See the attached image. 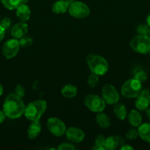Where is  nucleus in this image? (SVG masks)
Returning <instances> with one entry per match:
<instances>
[{"instance_id":"obj_19","label":"nucleus","mask_w":150,"mask_h":150,"mask_svg":"<svg viewBox=\"0 0 150 150\" xmlns=\"http://www.w3.org/2000/svg\"><path fill=\"white\" fill-rule=\"evenodd\" d=\"M114 114L119 120H124L127 117V111L126 106L122 103L117 102L114 104Z\"/></svg>"},{"instance_id":"obj_31","label":"nucleus","mask_w":150,"mask_h":150,"mask_svg":"<svg viewBox=\"0 0 150 150\" xmlns=\"http://www.w3.org/2000/svg\"><path fill=\"white\" fill-rule=\"evenodd\" d=\"M10 24H11V20H10V18L8 17H4V18L1 19V21H0V25H1L5 30L10 27Z\"/></svg>"},{"instance_id":"obj_22","label":"nucleus","mask_w":150,"mask_h":150,"mask_svg":"<svg viewBox=\"0 0 150 150\" xmlns=\"http://www.w3.org/2000/svg\"><path fill=\"white\" fill-rule=\"evenodd\" d=\"M96 122L101 128H108L111 124L110 117L104 113H99L96 115Z\"/></svg>"},{"instance_id":"obj_4","label":"nucleus","mask_w":150,"mask_h":150,"mask_svg":"<svg viewBox=\"0 0 150 150\" xmlns=\"http://www.w3.org/2000/svg\"><path fill=\"white\" fill-rule=\"evenodd\" d=\"M141 90H142V83L133 78L124 82L121 88V93L124 98L132 99V98H136Z\"/></svg>"},{"instance_id":"obj_29","label":"nucleus","mask_w":150,"mask_h":150,"mask_svg":"<svg viewBox=\"0 0 150 150\" xmlns=\"http://www.w3.org/2000/svg\"><path fill=\"white\" fill-rule=\"evenodd\" d=\"M104 144H105V139L102 135H99L96 136L95 139V146H101L104 148Z\"/></svg>"},{"instance_id":"obj_23","label":"nucleus","mask_w":150,"mask_h":150,"mask_svg":"<svg viewBox=\"0 0 150 150\" xmlns=\"http://www.w3.org/2000/svg\"><path fill=\"white\" fill-rule=\"evenodd\" d=\"M133 78L138 80V81L143 83L147 80L148 76H147L146 72L144 69L141 68V67H137L133 72Z\"/></svg>"},{"instance_id":"obj_25","label":"nucleus","mask_w":150,"mask_h":150,"mask_svg":"<svg viewBox=\"0 0 150 150\" xmlns=\"http://www.w3.org/2000/svg\"><path fill=\"white\" fill-rule=\"evenodd\" d=\"M19 44H20L21 47L23 48H27V47L31 46L33 43V39L30 37L24 36L19 40Z\"/></svg>"},{"instance_id":"obj_30","label":"nucleus","mask_w":150,"mask_h":150,"mask_svg":"<svg viewBox=\"0 0 150 150\" xmlns=\"http://www.w3.org/2000/svg\"><path fill=\"white\" fill-rule=\"evenodd\" d=\"M15 92H16V95H18L19 97H20L21 98H23L25 95V89L24 88V86L21 84H18L16 86V89H15Z\"/></svg>"},{"instance_id":"obj_8","label":"nucleus","mask_w":150,"mask_h":150,"mask_svg":"<svg viewBox=\"0 0 150 150\" xmlns=\"http://www.w3.org/2000/svg\"><path fill=\"white\" fill-rule=\"evenodd\" d=\"M47 128L54 136L60 137L66 133V127L65 123L57 117H50L47 120Z\"/></svg>"},{"instance_id":"obj_26","label":"nucleus","mask_w":150,"mask_h":150,"mask_svg":"<svg viewBox=\"0 0 150 150\" xmlns=\"http://www.w3.org/2000/svg\"><path fill=\"white\" fill-rule=\"evenodd\" d=\"M137 32L138 33V35L149 36L150 32V27L148 24H141L137 28Z\"/></svg>"},{"instance_id":"obj_18","label":"nucleus","mask_w":150,"mask_h":150,"mask_svg":"<svg viewBox=\"0 0 150 150\" xmlns=\"http://www.w3.org/2000/svg\"><path fill=\"white\" fill-rule=\"evenodd\" d=\"M69 4L65 0H58L53 4L51 7L52 12L55 14H63L69 10Z\"/></svg>"},{"instance_id":"obj_2","label":"nucleus","mask_w":150,"mask_h":150,"mask_svg":"<svg viewBox=\"0 0 150 150\" xmlns=\"http://www.w3.org/2000/svg\"><path fill=\"white\" fill-rule=\"evenodd\" d=\"M47 108V103L44 100H38L29 103L25 106L24 116L32 122L39 121Z\"/></svg>"},{"instance_id":"obj_36","label":"nucleus","mask_w":150,"mask_h":150,"mask_svg":"<svg viewBox=\"0 0 150 150\" xmlns=\"http://www.w3.org/2000/svg\"><path fill=\"white\" fill-rule=\"evenodd\" d=\"M146 114L147 118L150 120V108H148L146 110Z\"/></svg>"},{"instance_id":"obj_13","label":"nucleus","mask_w":150,"mask_h":150,"mask_svg":"<svg viewBox=\"0 0 150 150\" xmlns=\"http://www.w3.org/2000/svg\"><path fill=\"white\" fill-rule=\"evenodd\" d=\"M28 32V25L26 22H19L13 26L11 29V35L16 39H20L25 36Z\"/></svg>"},{"instance_id":"obj_11","label":"nucleus","mask_w":150,"mask_h":150,"mask_svg":"<svg viewBox=\"0 0 150 150\" xmlns=\"http://www.w3.org/2000/svg\"><path fill=\"white\" fill-rule=\"evenodd\" d=\"M150 105V91L148 89L141 90L136 97L135 107L140 111H146Z\"/></svg>"},{"instance_id":"obj_21","label":"nucleus","mask_w":150,"mask_h":150,"mask_svg":"<svg viewBox=\"0 0 150 150\" xmlns=\"http://www.w3.org/2000/svg\"><path fill=\"white\" fill-rule=\"evenodd\" d=\"M61 94L66 98H73L77 94V88L73 84H66L62 88Z\"/></svg>"},{"instance_id":"obj_5","label":"nucleus","mask_w":150,"mask_h":150,"mask_svg":"<svg viewBox=\"0 0 150 150\" xmlns=\"http://www.w3.org/2000/svg\"><path fill=\"white\" fill-rule=\"evenodd\" d=\"M131 48L139 54H146L150 51V38L147 35H138L134 37L129 42Z\"/></svg>"},{"instance_id":"obj_42","label":"nucleus","mask_w":150,"mask_h":150,"mask_svg":"<svg viewBox=\"0 0 150 150\" xmlns=\"http://www.w3.org/2000/svg\"><path fill=\"white\" fill-rule=\"evenodd\" d=\"M149 38H150V32H149Z\"/></svg>"},{"instance_id":"obj_39","label":"nucleus","mask_w":150,"mask_h":150,"mask_svg":"<svg viewBox=\"0 0 150 150\" xmlns=\"http://www.w3.org/2000/svg\"><path fill=\"white\" fill-rule=\"evenodd\" d=\"M146 22H147V24L149 25V26L150 27V13L148 15L146 18Z\"/></svg>"},{"instance_id":"obj_15","label":"nucleus","mask_w":150,"mask_h":150,"mask_svg":"<svg viewBox=\"0 0 150 150\" xmlns=\"http://www.w3.org/2000/svg\"><path fill=\"white\" fill-rule=\"evenodd\" d=\"M16 16L21 21H27L31 16V10L29 6L26 4H21L16 8Z\"/></svg>"},{"instance_id":"obj_14","label":"nucleus","mask_w":150,"mask_h":150,"mask_svg":"<svg viewBox=\"0 0 150 150\" xmlns=\"http://www.w3.org/2000/svg\"><path fill=\"white\" fill-rule=\"evenodd\" d=\"M123 138L121 136H110L105 139V144H104V148L107 150H114L119 146H121L124 144Z\"/></svg>"},{"instance_id":"obj_41","label":"nucleus","mask_w":150,"mask_h":150,"mask_svg":"<svg viewBox=\"0 0 150 150\" xmlns=\"http://www.w3.org/2000/svg\"><path fill=\"white\" fill-rule=\"evenodd\" d=\"M65 1H67V2H68V3H69V4H71V3L74 2V1H75V0H65Z\"/></svg>"},{"instance_id":"obj_12","label":"nucleus","mask_w":150,"mask_h":150,"mask_svg":"<svg viewBox=\"0 0 150 150\" xmlns=\"http://www.w3.org/2000/svg\"><path fill=\"white\" fill-rule=\"evenodd\" d=\"M66 138L73 143H79L85 139V133L81 129L76 127H71L66 131Z\"/></svg>"},{"instance_id":"obj_17","label":"nucleus","mask_w":150,"mask_h":150,"mask_svg":"<svg viewBox=\"0 0 150 150\" xmlns=\"http://www.w3.org/2000/svg\"><path fill=\"white\" fill-rule=\"evenodd\" d=\"M41 129L42 127H41V125L39 121L32 122L27 130L28 137L30 139H35V138L39 136L41 132Z\"/></svg>"},{"instance_id":"obj_27","label":"nucleus","mask_w":150,"mask_h":150,"mask_svg":"<svg viewBox=\"0 0 150 150\" xmlns=\"http://www.w3.org/2000/svg\"><path fill=\"white\" fill-rule=\"evenodd\" d=\"M99 81V76H97V75L92 73L88 76V84L91 87H95L98 84Z\"/></svg>"},{"instance_id":"obj_32","label":"nucleus","mask_w":150,"mask_h":150,"mask_svg":"<svg viewBox=\"0 0 150 150\" xmlns=\"http://www.w3.org/2000/svg\"><path fill=\"white\" fill-rule=\"evenodd\" d=\"M75 149L76 147L73 144L69 143H63L57 147V149L59 150H72Z\"/></svg>"},{"instance_id":"obj_9","label":"nucleus","mask_w":150,"mask_h":150,"mask_svg":"<svg viewBox=\"0 0 150 150\" xmlns=\"http://www.w3.org/2000/svg\"><path fill=\"white\" fill-rule=\"evenodd\" d=\"M101 96L106 103L114 105L119 100V94L114 86L111 84L104 85L101 89Z\"/></svg>"},{"instance_id":"obj_40","label":"nucleus","mask_w":150,"mask_h":150,"mask_svg":"<svg viewBox=\"0 0 150 150\" xmlns=\"http://www.w3.org/2000/svg\"><path fill=\"white\" fill-rule=\"evenodd\" d=\"M29 0H21V4H26Z\"/></svg>"},{"instance_id":"obj_38","label":"nucleus","mask_w":150,"mask_h":150,"mask_svg":"<svg viewBox=\"0 0 150 150\" xmlns=\"http://www.w3.org/2000/svg\"><path fill=\"white\" fill-rule=\"evenodd\" d=\"M3 92H4V87H3L2 85L0 83V96H1V95L3 94Z\"/></svg>"},{"instance_id":"obj_43","label":"nucleus","mask_w":150,"mask_h":150,"mask_svg":"<svg viewBox=\"0 0 150 150\" xmlns=\"http://www.w3.org/2000/svg\"><path fill=\"white\" fill-rule=\"evenodd\" d=\"M149 54H150V51H149Z\"/></svg>"},{"instance_id":"obj_20","label":"nucleus","mask_w":150,"mask_h":150,"mask_svg":"<svg viewBox=\"0 0 150 150\" xmlns=\"http://www.w3.org/2000/svg\"><path fill=\"white\" fill-rule=\"evenodd\" d=\"M128 121L132 127H138L142 123V116L137 110H132L128 114Z\"/></svg>"},{"instance_id":"obj_10","label":"nucleus","mask_w":150,"mask_h":150,"mask_svg":"<svg viewBox=\"0 0 150 150\" xmlns=\"http://www.w3.org/2000/svg\"><path fill=\"white\" fill-rule=\"evenodd\" d=\"M20 44L17 39H10L6 41L2 46V54L7 59L14 58L20 49Z\"/></svg>"},{"instance_id":"obj_1","label":"nucleus","mask_w":150,"mask_h":150,"mask_svg":"<svg viewBox=\"0 0 150 150\" xmlns=\"http://www.w3.org/2000/svg\"><path fill=\"white\" fill-rule=\"evenodd\" d=\"M25 105L20 97L16 94H10L3 105V112L10 119H17L24 113Z\"/></svg>"},{"instance_id":"obj_7","label":"nucleus","mask_w":150,"mask_h":150,"mask_svg":"<svg viewBox=\"0 0 150 150\" xmlns=\"http://www.w3.org/2000/svg\"><path fill=\"white\" fill-rule=\"evenodd\" d=\"M69 14L76 18H85L90 15V8L86 4L79 1L71 3L69 7Z\"/></svg>"},{"instance_id":"obj_44","label":"nucleus","mask_w":150,"mask_h":150,"mask_svg":"<svg viewBox=\"0 0 150 150\" xmlns=\"http://www.w3.org/2000/svg\"><path fill=\"white\" fill-rule=\"evenodd\" d=\"M0 1H1V0H0Z\"/></svg>"},{"instance_id":"obj_3","label":"nucleus","mask_w":150,"mask_h":150,"mask_svg":"<svg viewBox=\"0 0 150 150\" xmlns=\"http://www.w3.org/2000/svg\"><path fill=\"white\" fill-rule=\"evenodd\" d=\"M86 62L91 73L97 76H104L108 71V62L101 56L94 54H89L87 57Z\"/></svg>"},{"instance_id":"obj_16","label":"nucleus","mask_w":150,"mask_h":150,"mask_svg":"<svg viewBox=\"0 0 150 150\" xmlns=\"http://www.w3.org/2000/svg\"><path fill=\"white\" fill-rule=\"evenodd\" d=\"M138 136L142 140L150 143V123H143L138 126Z\"/></svg>"},{"instance_id":"obj_24","label":"nucleus","mask_w":150,"mask_h":150,"mask_svg":"<svg viewBox=\"0 0 150 150\" xmlns=\"http://www.w3.org/2000/svg\"><path fill=\"white\" fill-rule=\"evenodd\" d=\"M3 5L10 10H15L21 4V0H1Z\"/></svg>"},{"instance_id":"obj_33","label":"nucleus","mask_w":150,"mask_h":150,"mask_svg":"<svg viewBox=\"0 0 150 150\" xmlns=\"http://www.w3.org/2000/svg\"><path fill=\"white\" fill-rule=\"evenodd\" d=\"M5 29L0 25V42L4 39V36H5Z\"/></svg>"},{"instance_id":"obj_34","label":"nucleus","mask_w":150,"mask_h":150,"mask_svg":"<svg viewBox=\"0 0 150 150\" xmlns=\"http://www.w3.org/2000/svg\"><path fill=\"white\" fill-rule=\"evenodd\" d=\"M121 150H132L133 149V147L131 146H129L127 144H123L121 145V146L120 147Z\"/></svg>"},{"instance_id":"obj_35","label":"nucleus","mask_w":150,"mask_h":150,"mask_svg":"<svg viewBox=\"0 0 150 150\" xmlns=\"http://www.w3.org/2000/svg\"><path fill=\"white\" fill-rule=\"evenodd\" d=\"M5 114H4V113L3 112V111H0V124L1 123H2L4 121V120H5Z\"/></svg>"},{"instance_id":"obj_6","label":"nucleus","mask_w":150,"mask_h":150,"mask_svg":"<svg viewBox=\"0 0 150 150\" xmlns=\"http://www.w3.org/2000/svg\"><path fill=\"white\" fill-rule=\"evenodd\" d=\"M85 106L93 112H102L106 106V103L102 98L96 95H88L84 99Z\"/></svg>"},{"instance_id":"obj_37","label":"nucleus","mask_w":150,"mask_h":150,"mask_svg":"<svg viewBox=\"0 0 150 150\" xmlns=\"http://www.w3.org/2000/svg\"><path fill=\"white\" fill-rule=\"evenodd\" d=\"M93 149L94 150H105V148L101 147V146H95Z\"/></svg>"},{"instance_id":"obj_28","label":"nucleus","mask_w":150,"mask_h":150,"mask_svg":"<svg viewBox=\"0 0 150 150\" xmlns=\"http://www.w3.org/2000/svg\"><path fill=\"white\" fill-rule=\"evenodd\" d=\"M138 136V130H135V129H131V130H128L127 133L125 135V138L128 140H135V139H137Z\"/></svg>"}]
</instances>
